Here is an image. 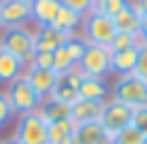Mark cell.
<instances>
[{
	"label": "cell",
	"instance_id": "cell-1",
	"mask_svg": "<svg viewBox=\"0 0 147 144\" xmlns=\"http://www.w3.org/2000/svg\"><path fill=\"white\" fill-rule=\"evenodd\" d=\"M41 27L29 29V24L24 27H15V29H3L0 34V48L12 53L15 58H20L24 63V70L32 65V58L36 53V34Z\"/></svg>",
	"mask_w": 147,
	"mask_h": 144
},
{
	"label": "cell",
	"instance_id": "cell-2",
	"mask_svg": "<svg viewBox=\"0 0 147 144\" xmlns=\"http://www.w3.org/2000/svg\"><path fill=\"white\" fill-rule=\"evenodd\" d=\"M111 99L121 101L130 108L147 106V82L135 75H121L111 89Z\"/></svg>",
	"mask_w": 147,
	"mask_h": 144
},
{
	"label": "cell",
	"instance_id": "cell-3",
	"mask_svg": "<svg viewBox=\"0 0 147 144\" xmlns=\"http://www.w3.org/2000/svg\"><path fill=\"white\" fill-rule=\"evenodd\" d=\"M82 31H84V41L87 43L104 46V48L111 46L113 36L118 34L116 31V24H113V17L99 15V12H89L82 19Z\"/></svg>",
	"mask_w": 147,
	"mask_h": 144
},
{
	"label": "cell",
	"instance_id": "cell-4",
	"mask_svg": "<svg viewBox=\"0 0 147 144\" xmlns=\"http://www.w3.org/2000/svg\"><path fill=\"white\" fill-rule=\"evenodd\" d=\"M104 132L109 135V139H116L121 130H125L128 125H133V108L121 103L116 99H106L101 108V118H99Z\"/></svg>",
	"mask_w": 147,
	"mask_h": 144
},
{
	"label": "cell",
	"instance_id": "cell-5",
	"mask_svg": "<svg viewBox=\"0 0 147 144\" xmlns=\"http://www.w3.org/2000/svg\"><path fill=\"white\" fill-rule=\"evenodd\" d=\"M5 96H7L12 111L20 113V115H24V113H32V111H36V108L41 106V99H39V94L34 91V87L29 84L27 75H20L15 82H10Z\"/></svg>",
	"mask_w": 147,
	"mask_h": 144
},
{
	"label": "cell",
	"instance_id": "cell-6",
	"mask_svg": "<svg viewBox=\"0 0 147 144\" xmlns=\"http://www.w3.org/2000/svg\"><path fill=\"white\" fill-rule=\"evenodd\" d=\"M15 137L24 144H48V120L44 118V113L36 108L32 113L20 115Z\"/></svg>",
	"mask_w": 147,
	"mask_h": 144
},
{
	"label": "cell",
	"instance_id": "cell-7",
	"mask_svg": "<svg viewBox=\"0 0 147 144\" xmlns=\"http://www.w3.org/2000/svg\"><path fill=\"white\" fill-rule=\"evenodd\" d=\"M77 70L82 72L84 77H99V79H104V77L111 72V51L104 48V46L87 43L82 60L77 63Z\"/></svg>",
	"mask_w": 147,
	"mask_h": 144
},
{
	"label": "cell",
	"instance_id": "cell-8",
	"mask_svg": "<svg viewBox=\"0 0 147 144\" xmlns=\"http://www.w3.org/2000/svg\"><path fill=\"white\" fill-rule=\"evenodd\" d=\"M32 22V3L27 0H5L0 7V27L3 29H15L24 27Z\"/></svg>",
	"mask_w": 147,
	"mask_h": 144
},
{
	"label": "cell",
	"instance_id": "cell-9",
	"mask_svg": "<svg viewBox=\"0 0 147 144\" xmlns=\"http://www.w3.org/2000/svg\"><path fill=\"white\" fill-rule=\"evenodd\" d=\"M82 72L77 67H72L68 72H63V75H58V82L56 87H53V99L58 101H65V103H75L80 99V84H82Z\"/></svg>",
	"mask_w": 147,
	"mask_h": 144
},
{
	"label": "cell",
	"instance_id": "cell-10",
	"mask_svg": "<svg viewBox=\"0 0 147 144\" xmlns=\"http://www.w3.org/2000/svg\"><path fill=\"white\" fill-rule=\"evenodd\" d=\"M24 75H27L29 84L34 87V91L39 94L41 101L53 94V87H56V82H58V72L41 70V67H29V70H24Z\"/></svg>",
	"mask_w": 147,
	"mask_h": 144
},
{
	"label": "cell",
	"instance_id": "cell-11",
	"mask_svg": "<svg viewBox=\"0 0 147 144\" xmlns=\"http://www.w3.org/2000/svg\"><path fill=\"white\" fill-rule=\"evenodd\" d=\"M60 0H34L32 3V22L36 27H51L60 12Z\"/></svg>",
	"mask_w": 147,
	"mask_h": 144
},
{
	"label": "cell",
	"instance_id": "cell-12",
	"mask_svg": "<svg viewBox=\"0 0 147 144\" xmlns=\"http://www.w3.org/2000/svg\"><path fill=\"white\" fill-rule=\"evenodd\" d=\"M109 135L104 132L101 123H82L75 125V135H72V144H106Z\"/></svg>",
	"mask_w": 147,
	"mask_h": 144
},
{
	"label": "cell",
	"instance_id": "cell-13",
	"mask_svg": "<svg viewBox=\"0 0 147 144\" xmlns=\"http://www.w3.org/2000/svg\"><path fill=\"white\" fill-rule=\"evenodd\" d=\"M101 108L104 103L99 101H87V99H77L72 103V113H70V120L75 125H82V123H96L101 118Z\"/></svg>",
	"mask_w": 147,
	"mask_h": 144
},
{
	"label": "cell",
	"instance_id": "cell-14",
	"mask_svg": "<svg viewBox=\"0 0 147 144\" xmlns=\"http://www.w3.org/2000/svg\"><path fill=\"white\" fill-rule=\"evenodd\" d=\"M113 24H116V31H121V34H138L140 24H142V15L133 7L130 0H128V5L113 17Z\"/></svg>",
	"mask_w": 147,
	"mask_h": 144
},
{
	"label": "cell",
	"instance_id": "cell-15",
	"mask_svg": "<svg viewBox=\"0 0 147 144\" xmlns=\"http://www.w3.org/2000/svg\"><path fill=\"white\" fill-rule=\"evenodd\" d=\"M72 36H75V34H72ZM68 39H70V34L58 31L56 27H41V29H39V34H36V51L53 53L56 48L63 46Z\"/></svg>",
	"mask_w": 147,
	"mask_h": 144
},
{
	"label": "cell",
	"instance_id": "cell-16",
	"mask_svg": "<svg viewBox=\"0 0 147 144\" xmlns=\"http://www.w3.org/2000/svg\"><path fill=\"white\" fill-rule=\"evenodd\" d=\"M111 89L106 87V82L99 79V77H82V84H80V99H87V101H104L109 99Z\"/></svg>",
	"mask_w": 147,
	"mask_h": 144
},
{
	"label": "cell",
	"instance_id": "cell-17",
	"mask_svg": "<svg viewBox=\"0 0 147 144\" xmlns=\"http://www.w3.org/2000/svg\"><path fill=\"white\" fill-rule=\"evenodd\" d=\"M20 75H24V63L20 58H15L12 53H7V51L0 48V82L10 84V82H15Z\"/></svg>",
	"mask_w": 147,
	"mask_h": 144
},
{
	"label": "cell",
	"instance_id": "cell-18",
	"mask_svg": "<svg viewBox=\"0 0 147 144\" xmlns=\"http://www.w3.org/2000/svg\"><path fill=\"white\" fill-rule=\"evenodd\" d=\"M39 111L44 113V118L48 123H53V120H68L70 113H72V103L58 101V99H53V96H46V99L41 101Z\"/></svg>",
	"mask_w": 147,
	"mask_h": 144
},
{
	"label": "cell",
	"instance_id": "cell-19",
	"mask_svg": "<svg viewBox=\"0 0 147 144\" xmlns=\"http://www.w3.org/2000/svg\"><path fill=\"white\" fill-rule=\"evenodd\" d=\"M135 63H138V46L111 53V72L116 75H133Z\"/></svg>",
	"mask_w": 147,
	"mask_h": 144
},
{
	"label": "cell",
	"instance_id": "cell-20",
	"mask_svg": "<svg viewBox=\"0 0 147 144\" xmlns=\"http://www.w3.org/2000/svg\"><path fill=\"white\" fill-rule=\"evenodd\" d=\"M75 123L68 120H53L48 123V144H72Z\"/></svg>",
	"mask_w": 147,
	"mask_h": 144
},
{
	"label": "cell",
	"instance_id": "cell-21",
	"mask_svg": "<svg viewBox=\"0 0 147 144\" xmlns=\"http://www.w3.org/2000/svg\"><path fill=\"white\" fill-rule=\"evenodd\" d=\"M82 19H84V17H80L77 12H72V10H68V7H60L58 17H56V22H53L51 27H56L58 31H63V34H70V36H72V34L80 29Z\"/></svg>",
	"mask_w": 147,
	"mask_h": 144
},
{
	"label": "cell",
	"instance_id": "cell-22",
	"mask_svg": "<svg viewBox=\"0 0 147 144\" xmlns=\"http://www.w3.org/2000/svg\"><path fill=\"white\" fill-rule=\"evenodd\" d=\"M140 31L138 34H116L113 36V41H111V46H109V51L111 53H116V51H125V48H135V46H140Z\"/></svg>",
	"mask_w": 147,
	"mask_h": 144
},
{
	"label": "cell",
	"instance_id": "cell-23",
	"mask_svg": "<svg viewBox=\"0 0 147 144\" xmlns=\"http://www.w3.org/2000/svg\"><path fill=\"white\" fill-rule=\"evenodd\" d=\"M72 67H77V65L70 60L68 51H65V43H63L60 48L53 51V65H51V70L58 72V75H63V72H68V70H72Z\"/></svg>",
	"mask_w": 147,
	"mask_h": 144
},
{
	"label": "cell",
	"instance_id": "cell-24",
	"mask_svg": "<svg viewBox=\"0 0 147 144\" xmlns=\"http://www.w3.org/2000/svg\"><path fill=\"white\" fill-rule=\"evenodd\" d=\"M128 5V0H96L94 5V12L99 15H106V17H116L121 10Z\"/></svg>",
	"mask_w": 147,
	"mask_h": 144
},
{
	"label": "cell",
	"instance_id": "cell-25",
	"mask_svg": "<svg viewBox=\"0 0 147 144\" xmlns=\"http://www.w3.org/2000/svg\"><path fill=\"white\" fill-rule=\"evenodd\" d=\"M84 48H87V41L80 39V36H70V39L65 41V51H68V55H70V60H72L75 65L80 63V60H82Z\"/></svg>",
	"mask_w": 147,
	"mask_h": 144
},
{
	"label": "cell",
	"instance_id": "cell-26",
	"mask_svg": "<svg viewBox=\"0 0 147 144\" xmlns=\"http://www.w3.org/2000/svg\"><path fill=\"white\" fill-rule=\"evenodd\" d=\"M60 5L68 7V10H72V12H77L80 17H87L89 12H94L96 0H60Z\"/></svg>",
	"mask_w": 147,
	"mask_h": 144
},
{
	"label": "cell",
	"instance_id": "cell-27",
	"mask_svg": "<svg viewBox=\"0 0 147 144\" xmlns=\"http://www.w3.org/2000/svg\"><path fill=\"white\" fill-rule=\"evenodd\" d=\"M133 75L147 82V41H142V39H140V46H138V63H135Z\"/></svg>",
	"mask_w": 147,
	"mask_h": 144
},
{
	"label": "cell",
	"instance_id": "cell-28",
	"mask_svg": "<svg viewBox=\"0 0 147 144\" xmlns=\"http://www.w3.org/2000/svg\"><path fill=\"white\" fill-rule=\"evenodd\" d=\"M121 144H142V139H145V135L140 132L135 125H128L125 130H121L118 132V137H116Z\"/></svg>",
	"mask_w": 147,
	"mask_h": 144
},
{
	"label": "cell",
	"instance_id": "cell-29",
	"mask_svg": "<svg viewBox=\"0 0 147 144\" xmlns=\"http://www.w3.org/2000/svg\"><path fill=\"white\" fill-rule=\"evenodd\" d=\"M53 65V53H46V51H36L34 58H32V65L29 67H41V70H51ZM27 67V70H29Z\"/></svg>",
	"mask_w": 147,
	"mask_h": 144
},
{
	"label": "cell",
	"instance_id": "cell-30",
	"mask_svg": "<svg viewBox=\"0 0 147 144\" xmlns=\"http://www.w3.org/2000/svg\"><path fill=\"white\" fill-rule=\"evenodd\" d=\"M133 125L147 137V106H140V108H133Z\"/></svg>",
	"mask_w": 147,
	"mask_h": 144
},
{
	"label": "cell",
	"instance_id": "cell-31",
	"mask_svg": "<svg viewBox=\"0 0 147 144\" xmlns=\"http://www.w3.org/2000/svg\"><path fill=\"white\" fill-rule=\"evenodd\" d=\"M15 115V111H12V106H10V101H7V96H5L3 91H0V127H3L7 120Z\"/></svg>",
	"mask_w": 147,
	"mask_h": 144
},
{
	"label": "cell",
	"instance_id": "cell-32",
	"mask_svg": "<svg viewBox=\"0 0 147 144\" xmlns=\"http://www.w3.org/2000/svg\"><path fill=\"white\" fill-rule=\"evenodd\" d=\"M130 5H133V7H135L142 17L147 15V0H130Z\"/></svg>",
	"mask_w": 147,
	"mask_h": 144
},
{
	"label": "cell",
	"instance_id": "cell-33",
	"mask_svg": "<svg viewBox=\"0 0 147 144\" xmlns=\"http://www.w3.org/2000/svg\"><path fill=\"white\" fill-rule=\"evenodd\" d=\"M140 36H142V41H147V15L142 17V24H140Z\"/></svg>",
	"mask_w": 147,
	"mask_h": 144
},
{
	"label": "cell",
	"instance_id": "cell-34",
	"mask_svg": "<svg viewBox=\"0 0 147 144\" xmlns=\"http://www.w3.org/2000/svg\"><path fill=\"white\" fill-rule=\"evenodd\" d=\"M5 144H24V142H20V139H17V137H10V139L5 142Z\"/></svg>",
	"mask_w": 147,
	"mask_h": 144
},
{
	"label": "cell",
	"instance_id": "cell-35",
	"mask_svg": "<svg viewBox=\"0 0 147 144\" xmlns=\"http://www.w3.org/2000/svg\"><path fill=\"white\" fill-rule=\"evenodd\" d=\"M106 144H121V142H118V139H109Z\"/></svg>",
	"mask_w": 147,
	"mask_h": 144
},
{
	"label": "cell",
	"instance_id": "cell-36",
	"mask_svg": "<svg viewBox=\"0 0 147 144\" xmlns=\"http://www.w3.org/2000/svg\"><path fill=\"white\" fill-rule=\"evenodd\" d=\"M3 5H5V0H0V7H3Z\"/></svg>",
	"mask_w": 147,
	"mask_h": 144
},
{
	"label": "cell",
	"instance_id": "cell-37",
	"mask_svg": "<svg viewBox=\"0 0 147 144\" xmlns=\"http://www.w3.org/2000/svg\"><path fill=\"white\" fill-rule=\"evenodd\" d=\"M142 144H147V137H145V139H142Z\"/></svg>",
	"mask_w": 147,
	"mask_h": 144
},
{
	"label": "cell",
	"instance_id": "cell-38",
	"mask_svg": "<svg viewBox=\"0 0 147 144\" xmlns=\"http://www.w3.org/2000/svg\"><path fill=\"white\" fill-rule=\"evenodd\" d=\"M27 3H34V0H27Z\"/></svg>",
	"mask_w": 147,
	"mask_h": 144
},
{
	"label": "cell",
	"instance_id": "cell-39",
	"mask_svg": "<svg viewBox=\"0 0 147 144\" xmlns=\"http://www.w3.org/2000/svg\"><path fill=\"white\" fill-rule=\"evenodd\" d=\"M0 31H3V27H0Z\"/></svg>",
	"mask_w": 147,
	"mask_h": 144
},
{
	"label": "cell",
	"instance_id": "cell-40",
	"mask_svg": "<svg viewBox=\"0 0 147 144\" xmlns=\"http://www.w3.org/2000/svg\"><path fill=\"white\" fill-rule=\"evenodd\" d=\"M0 144H5V142H0Z\"/></svg>",
	"mask_w": 147,
	"mask_h": 144
}]
</instances>
